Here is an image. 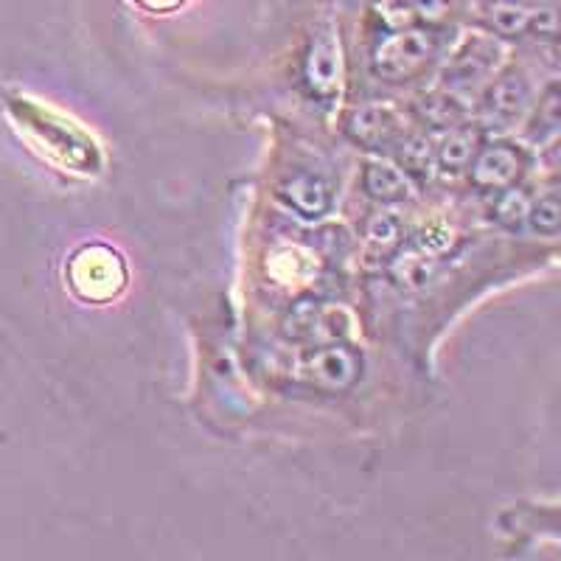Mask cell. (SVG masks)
I'll return each mask as SVG.
<instances>
[{
  "mask_svg": "<svg viewBox=\"0 0 561 561\" xmlns=\"http://www.w3.org/2000/svg\"><path fill=\"white\" fill-rule=\"evenodd\" d=\"M68 284L77 298L88 304H107L127 287V264L107 244H84L70 259Z\"/></svg>",
  "mask_w": 561,
  "mask_h": 561,
  "instance_id": "cell-1",
  "label": "cell"
},
{
  "mask_svg": "<svg viewBox=\"0 0 561 561\" xmlns=\"http://www.w3.org/2000/svg\"><path fill=\"white\" fill-rule=\"evenodd\" d=\"M435 57V34L424 28H399L385 37L374 51V73L388 82H404L430 65Z\"/></svg>",
  "mask_w": 561,
  "mask_h": 561,
  "instance_id": "cell-2",
  "label": "cell"
},
{
  "mask_svg": "<svg viewBox=\"0 0 561 561\" xmlns=\"http://www.w3.org/2000/svg\"><path fill=\"white\" fill-rule=\"evenodd\" d=\"M500 59V45L491 37H474L466 39L458 48V54L453 57V62L447 65V73H444V90L455 99H469L472 93H478L485 84L494 65Z\"/></svg>",
  "mask_w": 561,
  "mask_h": 561,
  "instance_id": "cell-3",
  "label": "cell"
},
{
  "mask_svg": "<svg viewBox=\"0 0 561 561\" xmlns=\"http://www.w3.org/2000/svg\"><path fill=\"white\" fill-rule=\"evenodd\" d=\"M304 377L320 390H329V393H343L357 385L359 374H363V357H359L354 348H345V345H320L304 359L300 365Z\"/></svg>",
  "mask_w": 561,
  "mask_h": 561,
  "instance_id": "cell-4",
  "label": "cell"
},
{
  "mask_svg": "<svg viewBox=\"0 0 561 561\" xmlns=\"http://www.w3.org/2000/svg\"><path fill=\"white\" fill-rule=\"evenodd\" d=\"M525 169V154L523 149H517L514 144H489L485 149L474 152L472 163H469V172H472L474 185L480 188H494V192H503L517 183L519 174Z\"/></svg>",
  "mask_w": 561,
  "mask_h": 561,
  "instance_id": "cell-5",
  "label": "cell"
},
{
  "mask_svg": "<svg viewBox=\"0 0 561 561\" xmlns=\"http://www.w3.org/2000/svg\"><path fill=\"white\" fill-rule=\"evenodd\" d=\"M278 199L307 222L323 219L334 205L332 188L318 174H295V178L284 180L278 188Z\"/></svg>",
  "mask_w": 561,
  "mask_h": 561,
  "instance_id": "cell-6",
  "label": "cell"
},
{
  "mask_svg": "<svg viewBox=\"0 0 561 561\" xmlns=\"http://www.w3.org/2000/svg\"><path fill=\"white\" fill-rule=\"evenodd\" d=\"M530 104V84L525 77H508L500 79L497 84H491L489 93L483 99V118L489 127H511L523 118V113Z\"/></svg>",
  "mask_w": 561,
  "mask_h": 561,
  "instance_id": "cell-7",
  "label": "cell"
},
{
  "mask_svg": "<svg viewBox=\"0 0 561 561\" xmlns=\"http://www.w3.org/2000/svg\"><path fill=\"white\" fill-rule=\"evenodd\" d=\"M348 133L357 144H365L370 149H382L399 133V118L388 107H363L348 118Z\"/></svg>",
  "mask_w": 561,
  "mask_h": 561,
  "instance_id": "cell-8",
  "label": "cell"
},
{
  "mask_svg": "<svg viewBox=\"0 0 561 561\" xmlns=\"http://www.w3.org/2000/svg\"><path fill=\"white\" fill-rule=\"evenodd\" d=\"M340 54H337V45L329 34L318 37L314 43L312 54L307 59V82L309 88L318 93V96L329 99L337 90L340 82Z\"/></svg>",
  "mask_w": 561,
  "mask_h": 561,
  "instance_id": "cell-9",
  "label": "cell"
},
{
  "mask_svg": "<svg viewBox=\"0 0 561 561\" xmlns=\"http://www.w3.org/2000/svg\"><path fill=\"white\" fill-rule=\"evenodd\" d=\"M365 192L379 203H402L410 197V180L399 167L368 163L365 169Z\"/></svg>",
  "mask_w": 561,
  "mask_h": 561,
  "instance_id": "cell-10",
  "label": "cell"
},
{
  "mask_svg": "<svg viewBox=\"0 0 561 561\" xmlns=\"http://www.w3.org/2000/svg\"><path fill=\"white\" fill-rule=\"evenodd\" d=\"M478 138L469 129H453L447 138L440 140V147L435 149V163L444 174H460L463 169H469L474 152H478Z\"/></svg>",
  "mask_w": 561,
  "mask_h": 561,
  "instance_id": "cell-11",
  "label": "cell"
},
{
  "mask_svg": "<svg viewBox=\"0 0 561 561\" xmlns=\"http://www.w3.org/2000/svg\"><path fill=\"white\" fill-rule=\"evenodd\" d=\"M525 219H528L536 233H545V237L553 239L559 233V197H556V192H548L545 197L534 199Z\"/></svg>",
  "mask_w": 561,
  "mask_h": 561,
  "instance_id": "cell-12",
  "label": "cell"
},
{
  "mask_svg": "<svg viewBox=\"0 0 561 561\" xmlns=\"http://www.w3.org/2000/svg\"><path fill=\"white\" fill-rule=\"evenodd\" d=\"M379 18L388 28L399 32V28H410L419 20V9L415 0H379Z\"/></svg>",
  "mask_w": 561,
  "mask_h": 561,
  "instance_id": "cell-13",
  "label": "cell"
},
{
  "mask_svg": "<svg viewBox=\"0 0 561 561\" xmlns=\"http://www.w3.org/2000/svg\"><path fill=\"white\" fill-rule=\"evenodd\" d=\"M528 208H530V199L525 197L519 188H503V197H500L497 210H494V214H497L500 222L514 228V225H519L525 217H528Z\"/></svg>",
  "mask_w": 561,
  "mask_h": 561,
  "instance_id": "cell-14",
  "label": "cell"
},
{
  "mask_svg": "<svg viewBox=\"0 0 561 561\" xmlns=\"http://www.w3.org/2000/svg\"><path fill=\"white\" fill-rule=\"evenodd\" d=\"M435 160V152L430 149V144L424 138H410L402 149V167L410 174H424L430 169V163Z\"/></svg>",
  "mask_w": 561,
  "mask_h": 561,
  "instance_id": "cell-15",
  "label": "cell"
},
{
  "mask_svg": "<svg viewBox=\"0 0 561 561\" xmlns=\"http://www.w3.org/2000/svg\"><path fill=\"white\" fill-rule=\"evenodd\" d=\"M399 228H402V225H399V219L382 214V217H377L374 222H370L368 239L374 244H382V248H388V244H393L396 239H399Z\"/></svg>",
  "mask_w": 561,
  "mask_h": 561,
  "instance_id": "cell-16",
  "label": "cell"
},
{
  "mask_svg": "<svg viewBox=\"0 0 561 561\" xmlns=\"http://www.w3.org/2000/svg\"><path fill=\"white\" fill-rule=\"evenodd\" d=\"M140 3L149 9H172L178 7V3H183V0H140Z\"/></svg>",
  "mask_w": 561,
  "mask_h": 561,
  "instance_id": "cell-17",
  "label": "cell"
}]
</instances>
